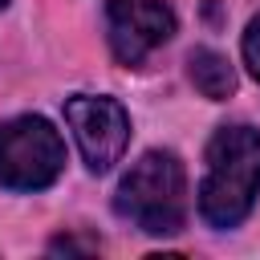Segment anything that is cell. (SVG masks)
<instances>
[{"label":"cell","mask_w":260,"mask_h":260,"mask_svg":"<svg viewBox=\"0 0 260 260\" xmlns=\"http://www.w3.org/2000/svg\"><path fill=\"white\" fill-rule=\"evenodd\" d=\"M187 73H191L195 89H199L203 98H211V102H228L232 89H236V69H232V61H228L223 53H215V49H191Z\"/></svg>","instance_id":"cell-6"},{"label":"cell","mask_w":260,"mask_h":260,"mask_svg":"<svg viewBox=\"0 0 260 260\" xmlns=\"http://www.w3.org/2000/svg\"><path fill=\"white\" fill-rule=\"evenodd\" d=\"M0 8H8V0H0Z\"/></svg>","instance_id":"cell-8"},{"label":"cell","mask_w":260,"mask_h":260,"mask_svg":"<svg viewBox=\"0 0 260 260\" xmlns=\"http://www.w3.org/2000/svg\"><path fill=\"white\" fill-rule=\"evenodd\" d=\"M240 53H244V65H248V73L260 81V16H252V20H248V28H244V41H240Z\"/></svg>","instance_id":"cell-7"},{"label":"cell","mask_w":260,"mask_h":260,"mask_svg":"<svg viewBox=\"0 0 260 260\" xmlns=\"http://www.w3.org/2000/svg\"><path fill=\"white\" fill-rule=\"evenodd\" d=\"M175 37V8L167 0H106V41L118 65H142Z\"/></svg>","instance_id":"cell-5"},{"label":"cell","mask_w":260,"mask_h":260,"mask_svg":"<svg viewBox=\"0 0 260 260\" xmlns=\"http://www.w3.org/2000/svg\"><path fill=\"white\" fill-rule=\"evenodd\" d=\"M260 195V130L236 122L219 126L207 142V171L199 183L203 223L228 232L240 228Z\"/></svg>","instance_id":"cell-1"},{"label":"cell","mask_w":260,"mask_h":260,"mask_svg":"<svg viewBox=\"0 0 260 260\" xmlns=\"http://www.w3.org/2000/svg\"><path fill=\"white\" fill-rule=\"evenodd\" d=\"M114 211L146 236H175L187 223V171L175 150H146L118 183Z\"/></svg>","instance_id":"cell-2"},{"label":"cell","mask_w":260,"mask_h":260,"mask_svg":"<svg viewBox=\"0 0 260 260\" xmlns=\"http://www.w3.org/2000/svg\"><path fill=\"white\" fill-rule=\"evenodd\" d=\"M65 171V142L41 114H20L0 122V187L4 191H45Z\"/></svg>","instance_id":"cell-3"},{"label":"cell","mask_w":260,"mask_h":260,"mask_svg":"<svg viewBox=\"0 0 260 260\" xmlns=\"http://www.w3.org/2000/svg\"><path fill=\"white\" fill-rule=\"evenodd\" d=\"M65 126L73 130V142L93 175H106L114 171V162H122L130 142V114L122 110L118 98H106V93L65 98Z\"/></svg>","instance_id":"cell-4"}]
</instances>
